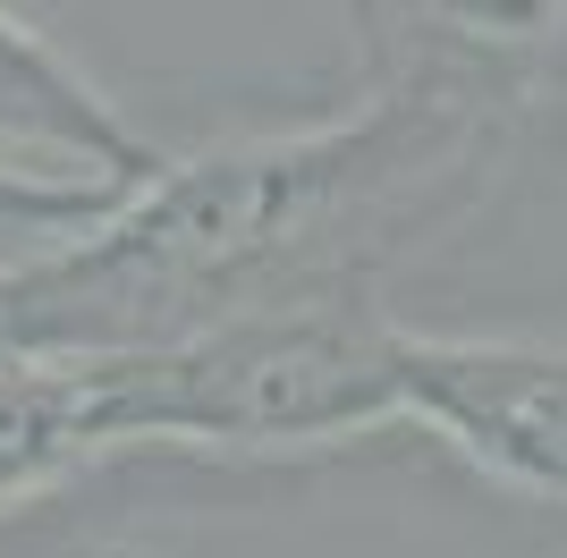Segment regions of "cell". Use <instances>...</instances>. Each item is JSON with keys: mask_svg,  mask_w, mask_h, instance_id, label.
I'll use <instances>...</instances> for the list:
<instances>
[{"mask_svg": "<svg viewBox=\"0 0 567 558\" xmlns=\"http://www.w3.org/2000/svg\"><path fill=\"white\" fill-rule=\"evenodd\" d=\"M118 204H127V195H69V186H34V178H9V169H0V271L60 255L69 237L111 220Z\"/></svg>", "mask_w": 567, "mask_h": 558, "instance_id": "8992f818", "label": "cell"}, {"mask_svg": "<svg viewBox=\"0 0 567 558\" xmlns=\"http://www.w3.org/2000/svg\"><path fill=\"white\" fill-rule=\"evenodd\" d=\"M9 355H25V348H18V322H9V297H0V364Z\"/></svg>", "mask_w": 567, "mask_h": 558, "instance_id": "52a82bcc", "label": "cell"}, {"mask_svg": "<svg viewBox=\"0 0 567 558\" xmlns=\"http://www.w3.org/2000/svg\"><path fill=\"white\" fill-rule=\"evenodd\" d=\"M525 144L534 127L450 93L355 85L322 118L169 153L111 220L0 271V297L25 355L85 364L306 297H390L508 204Z\"/></svg>", "mask_w": 567, "mask_h": 558, "instance_id": "6da1fadb", "label": "cell"}, {"mask_svg": "<svg viewBox=\"0 0 567 558\" xmlns=\"http://www.w3.org/2000/svg\"><path fill=\"white\" fill-rule=\"evenodd\" d=\"M355 43V85L450 93L543 127L567 93V0H331Z\"/></svg>", "mask_w": 567, "mask_h": 558, "instance_id": "277c9868", "label": "cell"}, {"mask_svg": "<svg viewBox=\"0 0 567 558\" xmlns=\"http://www.w3.org/2000/svg\"><path fill=\"white\" fill-rule=\"evenodd\" d=\"M169 153L127 127L111 93L76 69L60 43H43L25 18L0 9V169L69 195H136Z\"/></svg>", "mask_w": 567, "mask_h": 558, "instance_id": "5b68a950", "label": "cell"}, {"mask_svg": "<svg viewBox=\"0 0 567 558\" xmlns=\"http://www.w3.org/2000/svg\"><path fill=\"white\" fill-rule=\"evenodd\" d=\"M118 465L169 457L237 483L313 474L406 432V313L390 297H306L162 355H94Z\"/></svg>", "mask_w": 567, "mask_h": 558, "instance_id": "7a4b0ae2", "label": "cell"}, {"mask_svg": "<svg viewBox=\"0 0 567 558\" xmlns=\"http://www.w3.org/2000/svg\"><path fill=\"white\" fill-rule=\"evenodd\" d=\"M406 441L567 534V339L406 322Z\"/></svg>", "mask_w": 567, "mask_h": 558, "instance_id": "3957f363", "label": "cell"}]
</instances>
